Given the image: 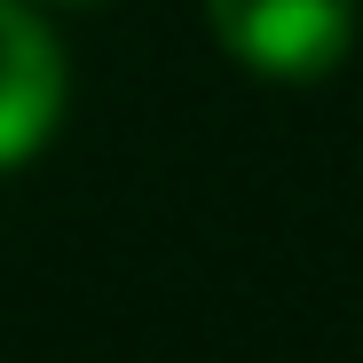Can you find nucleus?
I'll use <instances>...</instances> for the list:
<instances>
[{
    "mask_svg": "<svg viewBox=\"0 0 363 363\" xmlns=\"http://www.w3.org/2000/svg\"><path fill=\"white\" fill-rule=\"evenodd\" d=\"M213 40L253 79H324L355 48V0H198Z\"/></svg>",
    "mask_w": 363,
    "mask_h": 363,
    "instance_id": "1",
    "label": "nucleus"
},
{
    "mask_svg": "<svg viewBox=\"0 0 363 363\" xmlns=\"http://www.w3.org/2000/svg\"><path fill=\"white\" fill-rule=\"evenodd\" d=\"M72 111V55L40 0H0V174L32 166Z\"/></svg>",
    "mask_w": 363,
    "mask_h": 363,
    "instance_id": "2",
    "label": "nucleus"
},
{
    "mask_svg": "<svg viewBox=\"0 0 363 363\" xmlns=\"http://www.w3.org/2000/svg\"><path fill=\"white\" fill-rule=\"evenodd\" d=\"M40 9H103V0H40Z\"/></svg>",
    "mask_w": 363,
    "mask_h": 363,
    "instance_id": "3",
    "label": "nucleus"
}]
</instances>
